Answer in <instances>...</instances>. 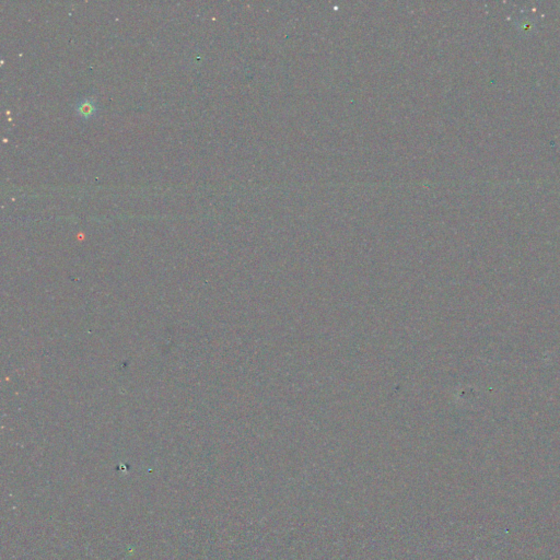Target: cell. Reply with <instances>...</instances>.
<instances>
[{"instance_id":"obj_1","label":"cell","mask_w":560,"mask_h":560,"mask_svg":"<svg viewBox=\"0 0 560 560\" xmlns=\"http://www.w3.org/2000/svg\"><path fill=\"white\" fill-rule=\"evenodd\" d=\"M77 111L84 118H90L97 112V104L92 99H84L77 105Z\"/></svg>"}]
</instances>
